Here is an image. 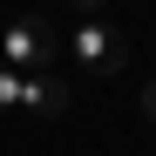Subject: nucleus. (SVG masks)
I'll list each match as a JSON object with an SVG mask.
<instances>
[{
	"label": "nucleus",
	"mask_w": 156,
	"mask_h": 156,
	"mask_svg": "<svg viewBox=\"0 0 156 156\" xmlns=\"http://www.w3.org/2000/svg\"><path fill=\"white\" fill-rule=\"evenodd\" d=\"M143 122H149V129H156V82H149V88H143Z\"/></svg>",
	"instance_id": "obj_6"
},
{
	"label": "nucleus",
	"mask_w": 156,
	"mask_h": 156,
	"mask_svg": "<svg viewBox=\"0 0 156 156\" xmlns=\"http://www.w3.org/2000/svg\"><path fill=\"white\" fill-rule=\"evenodd\" d=\"M68 55L82 61L88 75H122L129 68V34L115 27V20H82V27H75V41H68Z\"/></svg>",
	"instance_id": "obj_1"
},
{
	"label": "nucleus",
	"mask_w": 156,
	"mask_h": 156,
	"mask_svg": "<svg viewBox=\"0 0 156 156\" xmlns=\"http://www.w3.org/2000/svg\"><path fill=\"white\" fill-rule=\"evenodd\" d=\"M55 55H61V34L48 27L41 14H20L14 27L0 34V61H7V68H48Z\"/></svg>",
	"instance_id": "obj_2"
},
{
	"label": "nucleus",
	"mask_w": 156,
	"mask_h": 156,
	"mask_svg": "<svg viewBox=\"0 0 156 156\" xmlns=\"http://www.w3.org/2000/svg\"><path fill=\"white\" fill-rule=\"evenodd\" d=\"M68 82H61V75H48V68H20V109H34V115H48V122H55V115H68Z\"/></svg>",
	"instance_id": "obj_3"
},
{
	"label": "nucleus",
	"mask_w": 156,
	"mask_h": 156,
	"mask_svg": "<svg viewBox=\"0 0 156 156\" xmlns=\"http://www.w3.org/2000/svg\"><path fill=\"white\" fill-rule=\"evenodd\" d=\"M0 109H20V68L0 61Z\"/></svg>",
	"instance_id": "obj_4"
},
{
	"label": "nucleus",
	"mask_w": 156,
	"mask_h": 156,
	"mask_svg": "<svg viewBox=\"0 0 156 156\" xmlns=\"http://www.w3.org/2000/svg\"><path fill=\"white\" fill-rule=\"evenodd\" d=\"M68 7H75V14H82V20H95L102 7H109V0H68Z\"/></svg>",
	"instance_id": "obj_5"
}]
</instances>
